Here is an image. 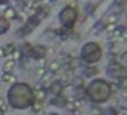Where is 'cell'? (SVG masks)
Returning <instances> with one entry per match:
<instances>
[{
	"label": "cell",
	"instance_id": "20",
	"mask_svg": "<svg viewBox=\"0 0 127 115\" xmlns=\"http://www.w3.org/2000/svg\"><path fill=\"white\" fill-rule=\"evenodd\" d=\"M42 108H44V103H42V101H39V100L34 101L33 102V105H32V111L34 112V113L40 112Z\"/></svg>",
	"mask_w": 127,
	"mask_h": 115
},
{
	"label": "cell",
	"instance_id": "10",
	"mask_svg": "<svg viewBox=\"0 0 127 115\" xmlns=\"http://www.w3.org/2000/svg\"><path fill=\"white\" fill-rule=\"evenodd\" d=\"M14 67H15V60L9 59V60H7L4 64V66H2V72H4V73H11L14 69Z\"/></svg>",
	"mask_w": 127,
	"mask_h": 115
},
{
	"label": "cell",
	"instance_id": "2",
	"mask_svg": "<svg viewBox=\"0 0 127 115\" xmlns=\"http://www.w3.org/2000/svg\"><path fill=\"white\" fill-rule=\"evenodd\" d=\"M111 93H112L111 85L101 79L92 81L86 89V94L88 95V97L92 101L98 102V103L107 101L111 96Z\"/></svg>",
	"mask_w": 127,
	"mask_h": 115
},
{
	"label": "cell",
	"instance_id": "14",
	"mask_svg": "<svg viewBox=\"0 0 127 115\" xmlns=\"http://www.w3.org/2000/svg\"><path fill=\"white\" fill-rule=\"evenodd\" d=\"M53 75H54V73L47 69V70H46V73L44 74L42 76H41V83H42V85H47V83H48L51 80H52Z\"/></svg>",
	"mask_w": 127,
	"mask_h": 115
},
{
	"label": "cell",
	"instance_id": "4",
	"mask_svg": "<svg viewBox=\"0 0 127 115\" xmlns=\"http://www.w3.org/2000/svg\"><path fill=\"white\" fill-rule=\"evenodd\" d=\"M78 18V13L77 9L72 7V6H66L61 9V12L59 13V20L60 23H63V26L65 28H71L74 26V23L77 21Z\"/></svg>",
	"mask_w": 127,
	"mask_h": 115
},
{
	"label": "cell",
	"instance_id": "5",
	"mask_svg": "<svg viewBox=\"0 0 127 115\" xmlns=\"http://www.w3.org/2000/svg\"><path fill=\"white\" fill-rule=\"evenodd\" d=\"M107 74L111 78H121L127 74V68H125L123 65L118 64L115 61H112L107 66Z\"/></svg>",
	"mask_w": 127,
	"mask_h": 115
},
{
	"label": "cell",
	"instance_id": "24",
	"mask_svg": "<svg viewBox=\"0 0 127 115\" xmlns=\"http://www.w3.org/2000/svg\"><path fill=\"white\" fill-rule=\"evenodd\" d=\"M11 56L13 58V60H18V59H20V58L23 56V53H21V51H19L18 48H17V49L13 52V54H12Z\"/></svg>",
	"mask_w": 127,
	"mask_h": 115
},
{
	"label": "cell",
	"instance_id": "25",
	"mask_svg": "<svg viewBox=\"0 0 127 115\" xmlns=\"http://www.w3.org/2000/svg\"><path fill=\"white\" fill-rule=\"evenodd\" d=\"M0 111L4 112V113L7 111V103H6V101L2 97H0Z\"/></svg>",
	"mask_w": 127,
	"mask_h": 115
},
{
	"label": "cell",
	"instance_id": "12",
	"mask_svg": "<svg viewBox=\"0 0 127 115\" xmlns=\"http://www.w3.org/2000/svg\"><path fill=\"white\" fill-rule=\"evenodd\" d=\"M4 17L6 19H8V20L9 19H14L17 17V11H15V8H14V7H7L4 12Z\"/></svg>",
	"mask_w": 127,
	"mask_h": 115
},
{
	"label": "cell",
	"instance_id": "17",
	"mask_svg": "<svg viewBox=\"0 0 127 115\" xmlns=\"http://www.w3.org/2000/svg\"><path fill=\"white\" fill-rule=\"evenodd\" d=\"M47 14H48V11L45 9L44 7H41V6L35 8V15L40 19V20L41 19H44V18H46V17H47Z\"/></svg>",
	"mask_w": 127,
	"mask_h": 115
},
{
	"label": "cell",
	"instance_id": "30",
	"mask_svg": "<svg viewBox=\"0 0 127 115\" xmlns=\"http://www.w3.org/2000/svg\"><path fill=\"white\" fill-rule=\"evenodd\" d=\"M4 56H6L5 48H4V47H0V58H4Z\"/></svg>",
	"mask_w": 127,
	"mask_h": 115
},
{
	"label": "cell",
	"instance_id": "27",
	"mask_svg": "<svg viewBox=\"0 0 127 115\" xmlns=\"http://www.w3.org/2000/svg\"><path fill=\"white\" fill-rule=\"evenodd\" d=\"M93 8H94V6H93L92 4H87L86 6H85V9H86L87 13H92V12H93L92 9H93Z\"/></svg>",
	"mask_w": 127,
	"mask_h": 115
},
{
	"label": "cell",
	"instance_id": "35",
	"mask_svg": "<svg viewBox=\"0 0 127 115\" xmlns=\"http://www.w3.org/2000/svg\"><path fill=\"white\" fill-rule=\"evenodd\" d=\"M126 18H127V14H126Z\"/></svg>",
	"mask_w": 127,
	"mask_h": 115
},
{
	"label": "cell",
	"instance_id": "8",
	"mask_svg": "<svg viewBox=\"0 0 127 115\" xmlns=\"http://www.w3.org/2000/svg\"><path fill=\"white\" fill-rule=\"evenodd\" d=\"M9 26H11V23H9L8 19H6L2 15H0V35L1 34H5L9 29Z\"/></svg>",
	"mask_w": 127,
	"mask_h": 115
},
{
	"label": "cell",
	"instance_id": "23",
	"mask_svg": "<svg viewBox=\"0 0 127 115\" xmlns=\"http://www.w3.org/2000/svg\"><path fill=\"white\" fill-rule=\"evenodd\" d=\"M82 85H84V80H82V78H80V76H75V78L73 79L72 86H74L75 88L82 87Z\"/></svg>",
	"mask_w": 127,
	"mask_h": 115
},
{
	"label": "cell",
	"instance_id": "32",
	"mask_svg": "<svg viewBox=\"0 0 127 115\" xmlns=\"http://www.w3.org/2000/svg\"><path fill=\"white\" fill-rule=\"evenodd\" d=\"M123 34H124V35H127V28H126V29H125V31L123 32Z\"/></svg>",
	"mask_w": 127,
	"mask_h": 115
},
{
	"label": "cell",
	"instance_id": "6",
	"mask_svg": "<svg viewBox=\"0 0 127 115\" xmlns=\"http://www.w3.org/2000/svg\"><path fill=\"white\" fill-rule=\"evenodd\" d=\"M28 55L35 60L44 59L47 55V48L45 46H42V45H36L34 47H31V51H30Z\"/></svg>",
	"mask_w": 127,
	"mask_h": 115
},
{
	"label": "cell",
	"instance_id": "21",
	"mask_svg": "<svg viewBox=\"0 0 127 115\" xmlns=\"http://www.w3.org/2000/svg\"><path fill=\"white\" fill-rule=\"evenodd\" d=\"M46 95H47V91H46V88H41V89H39V91H36V99H38L39 101L45 100Z\"/></svg>",
	"mask_w": 127,
	"mask_h": 115
},
{
	"label": "cell",
	"instance_id": "33",
	"mask_svg": "<svg viewBox=\"0 0 127 115\" xmlns=\"http://www.w3.org/2000/svg\"><path fill=\"white\" fill-rule=\"evenodd\" d=\"M48 115H58L57 113H51V114H48Z\"/></svg>",
	"mask_w": 127,
	"mask_h": 115
},
{
	"label": "cell",
	"instance_id": "28",
	"mask_svg": "<svg viewBox=\"0 0 127 115\" xmlns=\"http://www.w3.org/2000/svg\"><path fill=\"white\" fill-rule=\"evenodd\" d=\"M120 60H121L123 62H125V64H127V52H125V53H123V54H121Z\"/></svg>",
	"mask_w": 127,
	"mask_h": 115
},
{
	"label": "cell",
	"instance_id": "15",
	"mask_svg": "<svg viewBox=\"0 0 127 115\" xmlns=\"http://www.w3.org/2000/svg\"><path fill=\"white\" fill-rule=\"evenodd\" d=\"M40 21H41V20L36 17L35 14H34V15H31V17H28V19H27V23L31 26V27H33V28L36 27V26L40 23Z\"/></svg>",
	"mask_w": 127,
	"mask_h": 115
},
{
	"label": "cell",
	"instance_id": "9",
	"mask_svg": "<svg viewBox=\"0 0 127 115\" xmlns=\"http://www.w3.org/2000/svg\"><path fill=\"white\" fill-rule=\"evenodd\" d=\"M51 103L57 107H65L67 105V100H66V97L61 96V94H60V95H57L54 99H52V100H51Z\"/></svg>",
	"mask_w": 127,
	"mask_h": 115
},
{
	"label": "cell",
	"instance_id": "31",
	"mask_svg": "<svg viewBox=\"0 0 127 115\" xmlns=\"http://www.w3.org/2000/svg\"><path fill=\"white\" fill-rule=\"evenodd\" d=\"M9 0H0V4H6V2H8Z\"/></svg>",
	"mask_w": 127,
	"mask_h": 115
},
{
	"label": "cell",
	"instance_id": "18",
	"mask_svg": "<svg viewBox=\"0 0 127 115\" xmlns=\"http://www.w3.org/2000/svg\"><path fill=\"white\" fill-rule=\"evenodd\" d=\"M118 88L126 91L127 89V75H124L121 78H119L118 80Z\"/></svg>",
	"mask_w": 127,
	"mask_h": 115
},
{
	"label": "cell",
	"instance_id": "19",
	"mask_svg": "<svg viewBox=\"0 0 127 115\" xmlns=\"http://www.w3.org/2000/svg\"><path fill=\"white\" fill-rule=\"evenodd\" d=\"M1 80H2L4 82H15L17 78H15L14 75H12L11 73H4L2 76H1Z\"/></svg>",
	"mask_w": 127,
	"mask_h": 115
},
{
	"label": "cell",
	"instance_id": "1",
	"mask_svg": "<svg viewBox=\"0 0 127 115\" xmlns=\"http://www.w3.org/2000/svg\"><path fill=\"white\" fill-rule=\"evenodd\" d=\"M9 105L17 109H25L32 106L35 100L34 93L27 83H14L8 91Z\"/></svg>",
	"mask_w": 127,
	"mask_h": 115
},
{
	"label": "cell",
	"instance_id": "34",
	"mask_svg": "<svg viewBox=\"0 0 127 115\" xmlns=\"http://www.w3.org/2000/svg\"><path fill=\"white\" fill-rule=\"evenodd\" d=\"M51 1H55V0H51Z\"/></svg>",
	"mask_w": 127,
	"mask_h": 115
},
{
	"label": "cell",
	"instance_id": "7",
	"mask_svg": "<svg viewBox=\"0 0 127 115\" xmlns=\"http://www.w3.org/2000/svg\"><path fill=\"white\" fill-rule=\"evenodd\" d=\"M63 89H64V86L60 81H54V82L51 83V86H50V92L53 95H55V96L60 95L63 93Z\"/></svg>",
	"mask_w": 127,
	"mask_h": 115
},
{
	"label": "cell",
	"instance_id": "16",
	"mask_svg": "<svg viewBox=\"0 0 127 115\" xmlns=\"http://www.w3.org/2000/svg\"><path fill=\"white\" fill-rule=\"evenodd\" d=\"M60 67H61V64H60L59 60H53L50 64V66H48V70L53 72V73H57L60 69Z\"/></svg>",
	"mask_w": 127,
	"mask_h": 115
},
{
	"label": "cell",
	"instance_id": "11",
	"mask_svg": "<svg viewBox=\"0 0 127 115\" xmlns=\"http://www.w3.org/2000/svg\"><path fill=\"white\" fill-rule=\"evenodd\" d=\"M98 68L94 67V66H88L86 68L84 69V75L86 76V78H91V76H94L95 74H98Z\"/></svg>",
	"mask_w": 127,
	"mask_h": 115
},
{
	"label": "cell",
	"instance_id": "26",
	"mask_svg": "<svg viewBox=\"0 0 127 115\" xmlns=\"http://www.w3.org/2000/svg\"><path fill=\"white\" fill-rule=\"evenodd\" d=\"M46 70H47V68H46L45 66L44 67H38V69H36V74H38V76H42L44 74L46 73Z\"/></svg>",
	"mask_w": 127,
	"mask_h": 115
},
{
	"label": "cell",
	"instance_id": "29",
	"mask_svg": "<svg viewBox=\"0 0 127 115\" xmlns=\"http://www.w3.org/2000/svg\"><path fill=\"white\" fill-rule=\"evenodd\" d=\"M106 28H107V31H108V32H113L114 29H115V23H109Z\"/></svg>",
	"mask_w": 127,
	"mask_h": 115
},
{
	"label": "cell",
	"instance_id": "22",
	"mask_svg": "<svg viewBox=\"0 0 127 115\" xmlns=\"http://www.w3.org/2000/svg\"><path fill=\"white\" fill-rule=\"evenodd\" d=\"M5 48V53H6V55H12L13 54V52L17 49V47H15V45L14 44H8L6 47H4Z\"/></svg>",
	"mask_w": 127,
	"mask_h": 115
},
{
	"label": "cell",
	"instance_id": "3",
	"mask_svg": "<svg viewBox=\"0 0 127 115\" xmlns=\"http://www.w3.org/2000/svg\"><path fill=\"white\" fill-rule=\"evenodd\" d=\"M101 55H102L101 47L95 42H87L81 49V59L87 64H94L99 61Z\"/></svg>",
	"mask_w": 127,
	"mask_h": 115
},
{
	"label": "cell",
	"instance_id": "13",
	"mask_svg": "<svg viewBox=\"0 0 127 115\" xmlns=\"http://www.w3.org/2000/svg\"><path fill=\"white\" fill-rule=\"evenodd\" d=\"M32 31H33V27H31V26L27 23V25L23 26L21 28H19V31L17 32V34H18V35H20V37H25V35L30 34Z\"/></svg>",
	"mask_w": 127,
	"mask_h": 115
}]
</instances>
